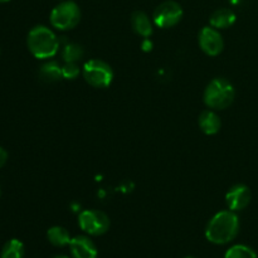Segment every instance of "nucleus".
<instances>
[{
  "instance_id": "8",
  "label": "nucleus",
  "mask_w": 258,
  "mask_h": 258,
  "mask_svg": "<svg viewBox=\"0 0 258 258\" xmlns=\"http://www.w3.org/2000/svg\"><path fill=\"white\" fill-rule=\"evenodd\" d=\"M198 43L201 49L211 57L221 54L224 48V40L221 32L212 25L211 27H204L199 32Z\"/></svg>"
},
{
  "instance_id": "17",
  "label": "nucleus",
  "mask_w": 258,
  "mask_h": 258,
  "mask_svg": "<svg viewBox=\"0 0 258 258\" xmlns=\"http://www.w3.org/2000/svg\"><path fill=\"white\" fill-rule=\"evenodd\" d=\"M0 258H24V244L19 239H10L3 247Z\"/></svg>"
},
{
  "instance_id": "21",
  "label": "nucleus",
  "mask_w": 258,
  "mask_h": 258,
  "mask_svg": "<svg viewBox=\"0 0 258 258\" xmlns=\"http://www.w3.org/2000/svg\"><path fill=\"white\" fill-rule=\"evenodd\" d=\"M141 45H143L144 50H146V52H149V50L153 49V43L150 42V39H149V38H145V40H144L143 44Z\"/></svg>"
},
{
  "instance_id": "9",
  "label": "nucleus",
  "mask_w": 258,
  "mask_h": 258,
  "mask_svg": "<svg viewBox=\"0 0 258 258\" xmlns=\"http://www.w3.org/2000/svg\"><path fill=\"white\" fill-rule=\"evenodd\" d=\"M251 190L244 184H236L231 186L226 194V203L229 211L239 212L243 211L251 203Z\"/></svg>"
},
{
  "instance_id": "22",
  "label": "nucleus",
  "mask_w": 258,
  "mask_h": 258,
  "mask_svg": "<svg viewBox=\"0 0 258 258\" xmlns=\"http://www.w3.org/2000/svg\"><path fill=\"white\" fill-rule=\"evenodd\" d=\"M54 258H70V257H67V256H57V257H54Z\"/></svg>"
},
{
  "instance_id": "20",
  "label": "nucleus",
  "mask_w": 258,
  "mask_h": 258,
  "mask_svg": "<svg viewBox=\"0 0 258 258\" xmlns=\"http://www.w3.org/2000/svg\"><path fill=\"white\" fill-rule=\"evenodd\" d=\"M8 160V153L3 148H0V169L5 165Z\"/></svg>"
},
{
  "instance_id": "16",
  "label": "nucleus",
  "mask_w": 258,
  "mask_h": 258,
  "mask_svg": "<svg viewBox=\"0 0 258 258\" xmlns=\"http://www.w3.org/2000/svg\"><path fill=\"white\" fill-rule=\"evenodd\" d=\"M85 55V49L81 44L75 42H70L63 47L62 58L64 63H77Z\"/></svg>"
},
{
  "instance_id": "25",
  "label": "nucleus",
  "mask_w": 258,
  "mask_h": 258,
  "mask_svg": "<svg viewBox=\"0 0 258 258\" xmlns=\"http://www.w3.org/2000/svg\"><path fill=\"white\" fill-rule=\"evenodd\" d=\"M60 2H64V0H60Z\"/></svg>"
},
{
  "instance_id": "13",
  "label": "nucleus",
  "mask_w": 258,
  "mask_h": 258,
  "mask_svg": "<svg viewBox=\"0 0 258 258\" xmlns=\"http://www.w3.org/2000/svg\"><path fill=\"white\" fill-rule=\"evenodd\" d=\"M209 23H211L212 27L218 30L227 29L236 23V14H234L233 10L221 8V9H217L216 12L212 13Z\"/></svg>"
},
{
  "instance_id": "15",
  "label": "nucleus",
  "mask_w": 258,
  "mask_h": 258,
  "mask_svg": "<svg viewBox=\"0 0 258 258\" xmlns=\"http://www.w3.org/2000/svg\"><path fill=\"white\" fill-rule=\"evenodd\" d=\"M47 238L53 246L55 247H66V246H70L71 241V234L64 227H60V226H54V227H50L47 232Z\"/></svg>"
},
{
  "instance_id": "18",
  "label": "nucleus",
  "mask_w": 258,
  "mask_h": 258,
  "mask_svg": "<svg viewBox=\"0 0 258 258\" xmlns=\"http://www.w3.org/2000/svg\"><path fill=\"white\" fill-rule=\"evenodd\" d=\"M224 258H258L256 251L246 244H234L227 249Z\"/></svg>"
},
{
  "instance_id": "14",
  "label": "nucleus",
  "mask_w": 258,
  "mask_h": 258,
  "mask_svg": "<svg viewBox=\"0 0 258 258\" xmlns=\"http://www.w3.org/2000/svg\"><path fill=\"white\" fill-rule=\"evenodd\" d=\"M40 81L45 83H55L63 78L62 75V66L55 60H48L44 64L40 66L38 71Z\"/></svg>"
},
{
  "instance_id": "2",
  "label": "nucleus",
  "mask_w": 258,
  "mask_h": 258,
  "mask_svg": "<svg viewBox=\"0 0 258 258\" xmlns=\"http://www.w3.org/2000/svg\"><path fill=\"white\" fill-rule=\"evenodd\" d=\"M27 45L35 58L49 59L59 50V39L50 28L45 25H35L28 33Z\"/></svg>"
},
{
  "instance_id": "5",
  "label": "nucleus",
  "mask_w": 258,
  "mask_h": 258,
  "mask_svg": "<svg viewBox=\"0 0 258 258\" xmlns=\"http://www.w3.org/2000/svg\"><path fill=\"white\" fill-rule=\"evenodd\" d=\"M82 76L86 82L95 88H106L112 83L113 71L102 59H90L83 64Z\"/></svg>"
},
{
  "instance_id": "1",
  "label": "nucleus",
  "mask_w": 258,
  "mask_h": 258,
  "mask_svg": "<svg viewBox=\"0 0 258 258\" xmlns=\"http://www.w3.org/2000/svg\"><path fill=\"white\" fill-rule=\"evenodd\" d=\"M239 233V219L236 212L221 211L214 214L206 227V238L213 244L231 243Z\"/></svg>"
},
{
  "instance_id": "10",
  "label": "nucleus",
  "mask_w": 258,
  "mask_h": 258,
  "mask_svg": "<svg viewBox=\"0 0 258 258\" xmlns=\"http://www.w3.org/2000/svg\"><path fill=\"white\" fill-rule=\"evenodd\" d=\"M72 258H97L98 251L92 239L85 234L73 237L70 243Z\"/></svg>"
},
{
  "instance_id": "6",
  "label": "nucleus",
  "mask_w": 258,
  "mask_h": 258,
  "mask_svg": "<svg viewBox=\"0 0 258 258\" xmlns=\"http://www.w3.org/2000/svg\"><path fill=\"white\" fill-rule=\"evenodd\" d=\"M78 226L88 236H102L110 229L107 214L98 209H86L78 216Z\"/></svg>"
},
{
  "instance_id": "7",
  "label": "nucleus",
  "mask_w": 258,
  "mask_h": 258,
  "mask_svg": "<svg viewBox=\"0 0 258 258\" xmlns=\"http://www.w3.org/2000/svg\"><path fill=\"white\" fill-rule=\"evenodd\" d=\"M181 18H183V8L174 0H166L161 3L153 13L154 24L163 29L175 27Z\"/></svg>"
},
{
  "instance_id": "11",
  "label": "nucleus",
  "mask_w": 258,
  "mask_h": 258,
  "mask_svg": "<svg viewBox=\"0 0 258 258\" xmlns=\"http://www.w3.org/2000/svg\"><path fill=\"white\" fill-rule=\"evenodd\" d=\"M131 27H133V30L138 35L143 38H149L151 37L154 32L153 23L149 18V15L146 13L141 12V10H136L131 14L130 18Z\"/></svg>"
},
{
  "instance_id": "3",
  "label": "nucleus",
  "mask_w": 258,
  "mask_h": 258,
  "mask_svg": "<svg viewBox=\"0 0 258 258\" xmlns=\"http://www.w3.org/2000/svg\"><path fill=\"white\" fill-rule=\"evenodd\" d=\"M236 91L228 80L217 77L207 85L203 93V101L211 110H226L233 103Z\"/></svg>"
},
{
  "instance_id": "4",
  "label": "nucleus",
  "mask_w": 258,
  "mask_h": 258,
  "mask_svg": "<svg viewBox=\"0 0 258 258\" xmlns=\"http://www.w3.org/2000/svg\"><path fill=\"white\" fill-rule=\"evenodd\" d=\"M81 20V9L75 2L64 0L53 8L49 15V22L58 30L73 29Z\"/></svg>"
},
{
  "instance_id": "24",
  "label": "nucleus",
  "mask_w": 258,
  "mask_h": 258,
  "mask_svg": "<svg viewBox=\"0 0 258 258\" xmlns=\"http://www.w3.org/2000/svg\"><path fill=\"white\" fill-rule=\"evenodd\" d=\"M184 258H196V257H193V256H188V257H184Z\"/></svg>"
},
{
  "instance_id": "19",
  "label": "nucleus",
  "mask_w": 258,
  "mask_h": 258,
  "mask_svg": "<svg viewBox=\"0 0 258 258\" xmlns=\"http://www.w3.org/2000/svg\"><path fill=\"white\" fill-rule=\"evenodd\" d=\"M80 73L81 68L77 63H64V66H62V75L66 80H76L80 76Z\"/></svg>"
},
{
  "instance_id": "23",
  "label": "nucleus",
  "mask_w": 258,
  "mask_h": 258,
  "mask_svg": "<svg viewBox=\"0 0 258 258\" xmlns=\"http://www.w3.org/2000/svg\"><path fill=\"white\" fill-rule=\"evenodd\" d=\"M8 2H10V0H0V3H8Z\"/></svg>"
},
{
  "instance_id": "12",
  "label": "nucleus",
  "mask_w": 258,
  "mask_h": 258,
  "mask_svg": "<svg viewBox=\"0 0 258 258\" xmlns=\"http://www.w3.org/2000/svg\"><path fill=\"white\" fill-rule=\"evenodd\" d=\"M198 125L206 135H216L222 127V121L213 110H206L199 115Z\"/></svg>"
}]
</instances>
